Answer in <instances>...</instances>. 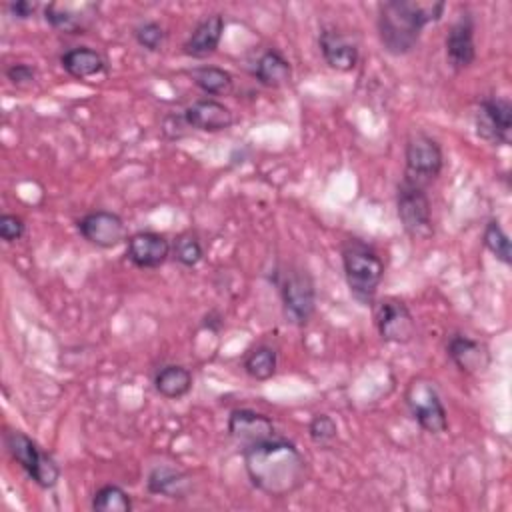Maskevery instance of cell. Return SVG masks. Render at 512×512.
Instances as JSON below:
<instances>
[{
	"label": "cell",
	"instance_id": "cell-4",
	"mask_svg": "<svg viewBox=\"0 0 512 512\" xmlns=\"http://www.w3.org/2000/svg\"><path fill=\"white\" fill-rule=\"evenodd\" d=\"M276 284L288 322L296 326L308 324L316 310V288L312 276L302 266L286 264L282 270H276Z\"/></svg>",
	"mask_w": 512,
	"mask_h": 512
},
{
	"label": "cell",
	"instance_id": "cell-31",
	"mask_svg": "<svg viewBox=\"0 0 512 512\" xmlns=\"http://www.w3.org/2000/svg\"><path fill=\"white\" fill-rule=\"evenodd\" d=\"M6 78L10 80V84H14L16 88H26L30 84H34L36 80V68L30 66V64H24V62H16V64H10L6 68Z\"/></svg>",
	"mask_w": 512,
	"mask_h": 512
},
{
	"label": "cell",
	"instance_id": "cell-3",
	"mask_svg": "<svg viewBox=\"0 0 512 512\" xmlns=\"http://www.w3.org/2000/svg\"><path fill=\"white\" fill-rule=\"evenodd\" d=\"M342 266L350 294L362 304H372L384 276L380 254L370 244L358 238H348L342 244Z\"/></svg>",
	"mask_w": 512,
	"mask_h": 512
},
{
	"label": "cell",
	"instance_id": "cell-2",
	"mask_svg": "<svg viewBox=\"0 0 512 512\" xmlns=\"http://www.w3.org/2000/svg\"><path fill=\"white\" fill-rule=\"evenodd\" d=\"M446 4L432 0H388L378 6V36L386 52L408 54L424 26L440 20Z\"/></svg>",
	"mask_w": 512,
	"mask_h": 512
},
{
	"label": "cell",
	"instance_id": "cell-18",
	"mask_svg": "<svg viewBox=\"0 0 512 512\" xmlns=\"http://www.w3.org/2000/svg\"><path fill=\"white\" fill-rule=\"evenodd\" d=\"M318 46H320L324 62L338 72H348L358 62L356 42L340 30L324 28L318 36Z\"/></svg>",
	"mask_w": 512,
	"mask_h": 512
},
{
	"label": "cell",
	"instance_id": "cell-30",
	"mask_svg": "<svg viewBox=\"0 0 512 512\" xmlns=\"http://www.w3.org/2000/svg\"><path fill=\"white\" fill-rule=\"evenodd\" d=\"M134 38H136V42H138L142 48H146V50H150V52H156V50L162 48L166 34H164V28H162L158 22L148 20V22L140 24V26L134 30Z\"/></svg>",
	"mask_w": 512,
	"mask_h": 512
},
{
	"label": "cell",
	"instance_id": "cell-1",
	"mask_svg": "<svg viewBox=\"0 0 512 512\" xmlns=\"http://www.w3.org/2000/svg\"><path fill=\"white\" fill-rule=\"evenodd\" d=\"M242 458L252 486L272 498L294 494L308 476L302 452L280 436L242 448Z\"/></svg>",
	"mask_w": 512,
	"mask_h": 512
},
{
	"label": "cell",
	"instance_id": "cell-21",
	"mask_svg": "<svg viewBox=\"0 0 512 512\" xmlns=\"http://www.w3.org/2000/svg\"><path fill=\"white\" fill-rule=\"evenodd\" d=\"M60 64L66 74H70L72 78H78V80L96 76V74L104 72V68H106L102 54L88 46L70 48L68 52H64L60 56Z\"/></svg>",
	"mask_w": 512,
	"mask_h": 512
},
{
	"label": "cell",
	"instance_id": "cell-23",
	"mask_svg": "<svg viewBox=\"0 0 512 512\" xmlns=\"http://www.w3.org/2000/svg\"><path fill=\"white\" fill-rule=\"evenodd\" d=\"M154 388L160 396L168 400H178L190 392L192 372L180 364H168L158 370L154 378Z\"/></svg>",
	"mask_w": 512,
	"mask_h": 512
},
{
	"label": "cell",
	"instance_id": "cell-26",
	"mask_svg": "<svg viewBox=\"0 0 512 512\" xmlns=\"http://www.w3.org/2000/svg\"><path fill=\"white\" fill-rule=\"evenodd\" d=\"M92 510H96V512H130L132 500L124 488H120L116 484H106L94 492Z\"/></svg>",
	"mask_w": 512,
	"mask_h": 512
},
{
	"label": "cell",
	"instance_id": "cell-20",
	"mask_svg": "<svg viewBox=\"0 0 512 512\" xmlns=\"http://www.w3.org/2000/svg\"><path fill=\"white\" fill-rule=\"evenodd\" d=\"M148 492L160 494L166 498H186L192 488V480L186 472L172 468V466H156L150 470L148 480H146Z\"/></svg>",
	"mask_w": 512,
	"mask_h": 512
},
{
	"label": "cell",
	"instance_id": "cell-17",
	"mask_svg": "<svg viewBox=\"0 0 512 512\" xmlns=\"http://www.w3.org/2000/svg\"><path fill=\"white\" fill-rule=\"evenodd\" d=\"M184 120L190 128H196L202 132H222L232 126L234 114L226 104L214 98H202L192 102L184 110Z\"/></svg>",
	"mask_w": 512,
	"mask_h": 512
},
{
	"label": "cell",
	"instance_id": "cell-24",
	"mask_svg": "<svg viewBox=\"0 0 512 512\" xmlns=\"http://www.w3.org/2000/svg\"><path fill=\"white\" fill-rule=\"evenodd\" d=\"M192 82L210 96H226L232 92V74L218 66H198L190 72Z\"/></svg>",
	"mask_w": 512,
	"mask_h": 512
},
{
	"label": "cell",
	"instance_id": "cell-5",
	"mask_svg": "<svg viewBox=\"0 0 512 512\" xmlns=\"http://www.w3.org/2000/svg\"><path fill=\"white\" fill-rule=\"evenodd\" d=\"M4 444L12 460L28 474L40 488H54L60 478V468L48 452H42L38 444L20 430H6Z\"/></svg>",
	"mask_w": 512,
	"mask_h": 512
},
{
	"label": "cell",
	"instance_id": "cell-6",
	"mask_svg": "<svg viewBox=\"0 0 512 512\" xmlns=\"http://www.w3.org/2000/svg\"><path fill=\"white\" fill-rule=\"evenodd\" d=\"M396 208L404 232L414 240H426L432 234L430 198L424 186H418L406 178L396 188Z\"/></svg>",
	"mask_w": 512,
	"mask_h": 512
},
{
	"label": "cell",
	"instance_id": "cell-33",
	"mask_svg": "<svg viewBox=\"0 0 512 512\" xmlns=\"http://www.w3.org/2000/svg\"><path fill=\"white\" fill-rule=\"evenodd\" d=\"M36 8H38V4H36V2H28V0H16V2H10V4H8L10 14H12L14 18H18V20H28V18H32V14L36 12Z\"/></svg>",
	"mask_w": 512,
	"mask_h": 512
},
{
	"label": "cell",
	"instance_id": "cell-28",
	"mask_svg": "<svg viewBox=\"0 0 512 512\" xmlns=\"http://www.w3.org/2000/svg\"><path fill=\"white\" fill-rule=\"evenodd\" d=\"M172 254L174 258L186 266V268H194L202 256H204V250H202V244L198 240L196 234L192 232H182L176 236V240L172 242Z\"/></svg>",
	"mask_w": 512,
	"mask_h": 512
},
{
	"label": "cell",
	"instance_id": "cell-12",
	"mask_svg": "<svg viewBox=\"0 0 512 512\" xmlns=\"http://www.w3.org/2000/svg\"><path fill=\"white\" fill-rule=\"evenodd\" d=\"M78 232L84 240L98 248H114L126 240V224L116 212L96 210L82 216L78 222Z\"/></svg>",
	"mask_w": 512,
	"mask_h": 512
},
{
	"label": "cell",
	"instance_id": "cell-9",
	"mask_svg": "<svg viewBox=\"0 0 512 512\" xmlns=\"http://www.w3.org/2000/svg\"><path fill=\"white\" fill-rule=\"evenodd\" d=\"M476 134L490 142L508 146L512 142V104L508 98L486 96L478 102L474 114Z\"/></svg>",
	"mask_w": 512,
	"mask_h": 512
},
{
	"label": "cell",
	"instance_id": "cell-15",
	"mask_svg": "<svg viewBox=\"0 0 512 512\" xmlns=\"http://www.w3.org/2000/svg\"><path fill=\"white\" fill-rule=\"evenodd\" d=\"M172 252V244L158 232H136L128 238L126 256L138 268H158Z\"/></svg>",
	"mask_w": 512,
	"mask_h": 512
},
{
	"label": "cell",
	"instance_id": "cell-32",
	"mask_svg": "<svg viewBox=\"0 0 512 512\" xmlns=\"http://www.w3.org/2000/svg\"><path fill=\"white\" fill-rule=\"evenodd\" d=\"M0 236L4 242H16L24 236V220L16 214H2L0 216Z\"/></svg>",
	"mask_w": 512,
	"mask_h": 512
},
{
	"label": "cell",
	"instance_id": "cell-14",
	"mask_svg": "<svg viewBox=\"0 0 512 512\" xmlns=\"http://www.w3.org/2000/svg\"><path fill=\"white\" fill-rule=\"evenodd\" d=\"M228 434L242 446H250L276 436L274 422L256 410L236 408L228 416Z\"/></svg>",
	"mask_w": 512,
	"mask_h": 512
},
{
	"label": "cell",
	"instance_id": "cell-29",
	"mask_svg": "<svg viewBox=\"0 0 512 512\" xmlns=\"http://www.w3.org/2000/svg\"><path fill=\"white\" fill-rule=\"evenodd\" d=\"M310 440L320 448H330L338 436V426L328 414H314L308 424Z\"/></svg>",
	"mask_w": 512,
	"mask_h": 512
},
{
	"label": "cell",
	"instance_id": "cell-13",
	"mask_svg": "<svg viewBox=\"0 0 512 512\" xmlns=\"http://www.w3.org/2000/svg\"><path fill=\"white\" fill-rule=\"evenodd\" d=\"M446 60L454 72L466 70L474 58H476V46H474V18L468 10L460 12L458 18L452 22L446 40Z\"/></svg>",
	"mask_w": 512,
	"mask_h": 512
},
{
	"label": "cell",
	"instance_id": "cell-22",
	"mask_svg": "<svg viewBox=\"0 0 512 512\" xmlns=\"http://www.w3.org/2000/svg\"><path fill=\"white\" fill-rule=\"evenodd\" d=\"M254 76H256V80L260 84H264L268 88H280V86L290 82L292 66H290V62L278 50L268 48L256 60Z\"/></svg>",
	"mask_w": 512,
	"mask_h": 512
},
{
	"label": "cell",
	"instance_id": "cell-27",
	"mask_svg": "<svg viewBox=\"0 0 512 512\" xmlns=\"http://www.w3.org/2000/svg\"><path fill=\"white\" fill-rule=\"evenodd\" d=\"M482 242L484 246L490 250V254H494L496 260H500L502 264L510 266L512 264V254H510V240L508 234L504 232V228L500 226L498 220H490L484 228L482 234Z\"/></svg>",
	"mask_w": 512,
	"mask_h": 512
},
{
	"label": "cell",
	"instance_id": "cell-34",
	"mask_svg": "<svg viewBox=\"0 0 512 512\" xmlns=\"http://www.w3.org/2000/svg\"><path fill=\"white\" fill-rule=\"evenodd\" d=\"M220 326H222V318H220L216 312L206 314V318H204V328H208V330H212V332H218Z\"/></svg>",
	"mask_w": 512,
	"mask_h": 512
},
{
	"label": "cell",
	"instance_id": "cell-19",
	"mask_svg": "<svg viewBox=\"0 0 512 512\" xmlns=\"http://www.w3.org/2000/svg\"><path fill=\"white\" fill-rule=\"evenodd\" d=\"M222 32H224V18L220 14L206 16L184 42L182 46L184 54L192 58H206L214 54L222 40Z\"/></svg>",
	"mask_w": 512,
	"mask_h": 512
},
{
	"label": "cell",
	"instance_id": "cell-8",
	"mask_svg": "<svg viewBox=\"0 0 512 512\" xmlns=\"http://www.w3.org/2000/svg\"><path fill=\"white\" fill-rule=\"evenodd\" d=\"M406 404L412 418L428 434H442L448 430V414L432 382L424 378L412 380L406 388Z\"/></svg>",
	"mask_w": 512,
	"mask_h": 512
},
{
	"label": "cell",
	"instance_id": "cell-25",
	"mask_svg": "<svg viewBox=\"0 0 512 512\" xmlns=\"http://www.w3.org/2000/svg\"><path fill=\"white\" fill-rule=\"evenodd\" d=\"M242 366L250 378L260 382L270 380L276 374V366H278L276 350L270 346H258L246 354Z\"/></svg>",
	"mask_w": 512,
	"mask_h": 512
},
{
	"label": "cell",
	"instance_id": "cell-11",
	"mask_svg": "<svg viewBox=\"0 0 512 512\" xmlns=\"http://www.w3.org/2000/svg\"><path fill=\"white\" fill-rule=\"evenodd\" d=\"M98 16L94 2H50L44 6L46 22L66 34H84Z\"/></svg>",
	"mask_w": 512,
	"mask_h": 512
},
{
	"label": "cell",
	"instance_id": "cell-10",
	"mask_svg": "<svg viewBox=\"0 0 512 512\" xmlns=\"http://www.w3.org/2000/svg\"><path fill=\"white\" fill-rule=\"evenodd\" d=\"M374 322L382 340L406 344L414 338L416 322L410 308L398 298H384L374 308Z\"/></svg>",
	"mask_w": 512,
	"mask_h": 512
},
{
	"label": "cell",
	"instance_id": "cell-7",
	"mask_svg": "<svg viewBox=\"0 0 512 512\" xmlns=\"http://www.w3.org/2000/svg\"><path fill=\"white\" fill-rule=\"evenodd\" d=\"M404 162H406L404 178L426 188V184L436 180L438 174L442 172L444 154L440 144L432 136L424 132H416L406 142Z\"/></svg>",
	"mask_w": 512,
	"mask_h": 512
},
{
	"label": "cell",
	"instance_id": "cell-16",
	"mask_svg": "<svg viewBox=\"0 0 512 512\" xmlns=\"http://www.w3.org/2000/svg\"><path fill=\"white\" fill-rule=\"evenodd\" d=\"M446 352L450 356V360L456 364V368L464 374H484L490 366V352L488 348L464 334H454L448 340Z\"/></svg>",
	"mask_w": 512,
	"mask_h": 512
}]
</instances>
